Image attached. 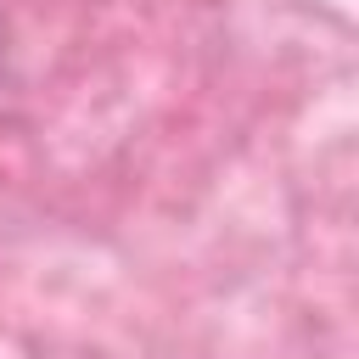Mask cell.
<instances>
[{
    "label": "cell",
    "mask_w": 359,
    "mask_h": 359,
    "mask_svg": "<svg viewBox=\"0 0 359 359\" xmlns=\"http://www.w3.org/2000/svg\"><path fill=\"white\" fill-rule=\"evenodd\" d=\"M0 73H6V17H0Z\"/></svg>",
    "instance_id": "obj_1"
}]
</instances>
